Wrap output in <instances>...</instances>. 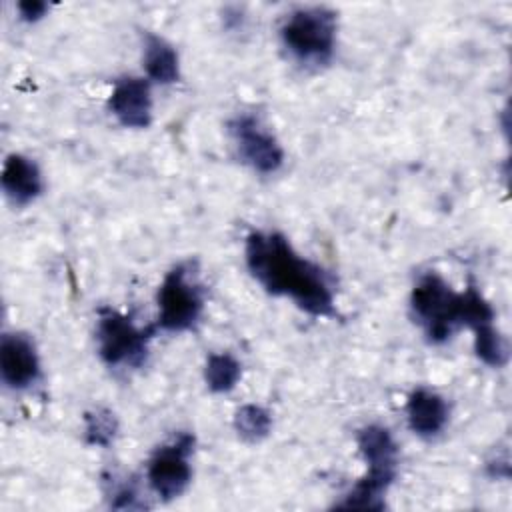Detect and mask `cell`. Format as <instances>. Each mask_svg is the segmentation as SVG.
Returning <instances> with one entry per match:
<instances>
[{
  "label": "cell",
  "instance_id": "cell-1",
  "mask_svg": "<svg viewBox=\"0 0 512 512\" xmlns=\"http://www.w3.org/2000/svg\"><path fill=\"white\" fill-rule=\"evenodd\" d=\"M244 258L256 282L274 296L292 298L300 310L318 318H334V286L326 270L300 256L280 232H250Z\"/></svg>",
  "mask_w": 512,
  "mask_h": 512
},
{
  "label": "cell",
  "instance_id": "cell-2",
  "mask_svg": "<svg viewBox=\"0 0 512 512\" xmlns=\"http://www.w3.org/2000/svg\"><path fill=\"white\" fill-rule=\"evenodd\" d=\"M410 308L432 344L446 342L460 326L474 330L494 322V308L474 282L456 292L438 272H426L416 280Z\"/></svg>",
  "mask_w": 512,
  "mask_h": 512
},
{
  "label": "cell",
  "instance_id": "cell-3",
  "mask_svg": "<svg viewBox=\"0 0 512 512\" xmlns=\"http://www.w3.org/2000/svg\"><path fill=\"white\" fill-rule=\"evenodd\" d=\"M358 450L366 462V474L354 484L336 508L346 510H382L384 494L398 472V444L388 428L368 424L356 434Z\"/></svg>",
  "mask_w": 512,
  "mask_h": 512
},
{
  "label": "cell",
  "instance_id": "cell-4",
  "mask_svg": "<svg viewBox=\"0 0 512 512\" xmlns=\"http://www.w3.org/2000/svg\"><path fill=\"white\" fill-rule=\"evenodd\" d=\"M338 20L330 8L304 6L292 10L282 26L280 40L294 60L306 66L328 64L336 46Z\"/></svg>",
  "mask_w": 512,
  "mask_h": 512
},
{
  "label": "cell",
  "instance_id": "cell-5",
  "mask_svg": "<svg viewBox=\"0 0 512 512\" xmlns=\"http://www.w3.org/2000/svg\"><path fill=\"white\" fill-rule=\"evenodd\" d=\"M156 326L166 332L190 330L204 310V286L192 260L170 268L158 288Z\"/></svg>",
  "mask_w": 512,
  "mask_h": 512
},
{
  "label": "cell",
  "instance_id": "cell-6",
  "mask_svg": "<svg viewBox=\"0 0 512 512\" xmlns=\"http://www.w3.org/2000/svg\"><path fill=\"white\" fill-rule=\"evenodd\" d=\"M158 326H138L130 316L102 306L96 320L98 354L108 366L136 368L146 360L148 344Z\"/></svg>",
  "mask_w": 512,
  "mask_h": 512
},
{
  "label": "cell",
  "instance_id": "cell-7",
  "mask_svg": "<svg viewBox=\"0 0 512 512\" xmlns=\"http://www.w3.org/2000/svg\"><path fill=\"white\" fill-rule=\"evenodd\" d=\"M194 452V436L180 432L170 442L158 446L148 460L146 478L150 490L164 502L178 498L192 480L190 456Z\"/></svg>",
  "mask_w": 512,
  "mask_h": 512
},
{
  "label": "cell",
  "instance_id": "cell-8",
  "mask_svg": "<svg viewBox=\"0 0 512 512\" xmlns=\"http://www.w3.org/2000/svg\"><path fill=\"white\" fill-rule=\"evenodd\" d=\"M228 134L238 156L254 172L272 174L284 162V150L276 136L254 114H238L228 122Z\"/></svg>",
  "mask_w": 512,
  "mask_h": 512
},
{
  "label": "cell",
  "instance_id": "cell-9",
  "mask_svg": "<svg viewBox=\"0 0 512 512\" xmlns=\"http://www.w3.org/2000/svg\"><path fill=\"white\" fill-rule=\"evenodd\" d=\"M0 374L8 388L24 390L40 378L34 342L22 332H6L0 342Z\"/></svg>",
  "mask_w": 512,
  "mask_h": 512
},
{
  "label": "cell",
  "instance_id": "cell-10",
  "mask_svg": "<svg viewBox=\"0 0 512 512\" xmlns=\"http://www.w3.org/2000/svg\"><path fill=\"white\" fill-rule=\"evenodd\" d=\"M108 110L126 128L150 126L152 94L148 80L138 76L118 78L108 96Z\"/></svg>",
  "mask_w": 512,
  "mask_h": 512
},
{
  "label": "cell",
  "instance_id": "cell-11",
  "mask_svg": "<svg viewBox=\"0 0 512 512\" xmlns=\"http://www.w3.org/2000/svg\"><path fill=\"white\" fill-rule=\"evenodd\" d=\"M450 416V408L446 400L430 390V388H416L410 392L406 400V418L410 430L420 438H434L438 436Z\"/></svg>",
  "mask_w": 512,
  "mask_h": 512
},
{
  "label": "cell",
  "instance_id": "cell-12",
  "mask_svg": "<svg viewBox=\"0 0 512 512\" xmlns=\"http://www.w3.org/2000/svg\"><path fill=\"white\" fill-rule=\"evenodd\" d=\"M2 190L14 204H28L42 192V174L34 160L24 154H10L2 168Z\"/></svg>",
  "mask_w": 512,
  "mask_h": 512
},
{
  "label": "cell",
  "instance_id": "cell-13",
  "mask_svg": "<svg viewBox=\"0 0 512 512\" xmlns=\"http://www.w3.org/2000/svg\"><path fill=\"white\" fill-rule=\"evenodd\" d=\"M144 68L152 82L174 84L180 78L178 52L162 36L148 32L144 36Z\"/></svg>",
  "mask_w": 512,
  "mask_h": 512
},
{
  "label": "cell",
  "instance_id": "cell-14",
  "mask_svg": "<svg viewBox=\"0 0 512 512\" xmlns=\"http://www.w3.org/2000/svg\"><path fill=\"white\" fill-rule=\"evenodd\" d=\"M242 376V364L228 352H214L206 358L204 380L208 390L216 394L230 392Z\"/></svg>",
  "mask_w": 512,
  "mask_h": 512
},
{
  "label": "cell",
  "instance_id": "cell-15",
  "mask_svg": "<svg viewBox=\"0 0 512 512\" xmlns=\"http://www.w3.org/2000/svg\"><path fill=\"white\" fill-rule=\"evenodd\" d=\"M474 352L490 368H502L508 362V344L494 322L474 328Z\"/></svg>",
  "mask_w": 512,
  "mask_h": 512
},
{
  "label": "cell",
  "instance_id": "cell-16",
  "mask_svg": "<svg viewBox=\"0 0 512 512\" xmlns=\"http://www.w3.org/2000/svg\"><path fill=\"white\" fill-rule=\"evenodd\" d=\"M234 428L244 440L258 442L270 434L272 414L258 404H244L234 414Z\"/></svg>",
  "mask_w": 512,
  "mask_h": 512
},
{
  "label": "cell",
  "instance_id": "cell-17",
  "mask_svg": "<svg viewBox=\"0 0 512 512\" xmlns=\"http://www.w3.org/2000/svg\"><path fill=\"white\" fill-rule=\"evenodd\" d=\"M118 434V420L108 408H94L84 414V438L90 446L106 448Z\"/></svg>",
  "mask_w": 512,
  "mask_h": 512
},
{
  "label": "cell",
  "instance_id": "cell-18",
  "mask_svg": "<svg viewBox=\"0 0 512 512\" xmlns=\"http://www.w3.org/2000/svg\"><path fill=\"white\" fill-rule=\"evenodd\" d=\"M108 494H110V506L116 510H132V508L144 506L136 484L128 478H122V482H112V490Z\"/></svg>",
  "mask_w": 512,
  "mask_h": 512
},
{
  "label": "cell",
  "instance_id": "cell-19",
  "mask_svg": "<svg viewBox=\"0 0 512 512\" xmlns=\"http://www.w3.org/2000/svg\"><path fill=\"white\" fill-rule=\"evenodd\" d=\"M16 10L24 22H36L46 14L48 4L42 0H22L16 4Z\"/></svg>",
  "mask_w": 512,
  "mask_h": 512
}]
</instances>
